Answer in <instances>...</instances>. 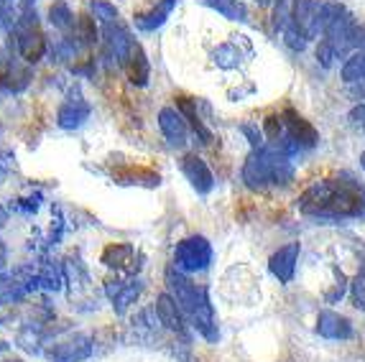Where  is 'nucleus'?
Returning <instances> with one entry per match:
<instances>
[{
  "label": "nucleus",
  "mask_w": 365,
  "mask_h": 362,
  "mask_svg": "<svg viewBox=\"0 0 365 362\" xmlns=\"http://www.w3.org/2000/svg\"><path fill=\"white\" fill-rule=\"evenodd\" d=\"M299 210L312 217H365V189L355 181L322 179L299 197Z\"/></svg>",
  "instance_id": "obj_1"
},
{
  "label": "nucleus",
  "mask_w": 365,
  "mask_h": 362,
  "mask_svg": "<svg viewBox=\"0 0 365 362\" xmlns=\"http://www.w3.org/2000/svg\"><path fill=\"white\" fill-rule=\"evenodd\" d=\"M166 289H169L171 299L179 304V309L192 319V324L197 326V332L207 339V342H217L220 329H217V319H215L207 291L202 289V286L192 284V281L174 266L166 268Z\"/></svg>",
  "instance_id": "obj_2"
},
{
  "label": "nucleus",
  "mask_w": 365,
  "mask_h": 362,
  "mask_svg": "<svg viewBox=\"0 0 365 362\" xmlns=\"http://www.w3.org/2000/svg\"><path fill=\"white\" fill-rule=\"evenodd\" d=\"M243 181L245 187L258 192L266 189L268 184L276 187H289L294 181V166L289 161L287 153H281L279 148H256L243 163Z\"/></svg>",
  "instance_id": "obj_3"
},
{
  "label": "nucleus",
  "mask_w": 365,
  "mask_h": 362,
  "mask_svg": "<svg viewBox=\"0 0 365 362\" xmlns=\"http://www.w3.org/2000/svg\"><path fill=\"white\" fill-rule=\"evenodd\" d=\"M212 263V245L207 242V237L202 235H189L182 242H177L174 250V268H179L182 273H200L207 271Z\"/></svg>",
  "instance_id": "obj_4"
},
{
  "label": "nucleus",
  "mask_w": 365,
  "mask_h": 362,
  "mask_svg": "<svg viewBox=\"0 0 365 362\" xmlns=\"http://www.w3.org/2000/svg\"><path fill=\"white\" fill-rule=\"evenodd\" d=\"M289 16H292L294 26L302 31V36H304L307 41L324 36V31H327L324 16H322V3H319V0H294Z\"/></svg>",
  "instance_id": "obj_5"
},
{
  "label": "nucleus",
  "mask_w": 365,
  "mask_h": 362,
  "mask_svg": "<svg viewBox=\"0 0 365 362\" xmlns=\"http://www.w3.org/2000/svg\"><path fill=\"white\" fill-rule=\"evenodd\" d=\"M358 33H360V26L355 24L353 16L345 11L340 19H335L332 24H329V29L324 31L322 38L335 48L337 59H340V56H345L350 48L358 46Z\"/></svg>",
  "instance_id": "obj_6"
},
{
  "label": "nucleus",
  "mask_w": 365,
  "mask_h": 362,
  "mask_svg": "<svg viewBox=\"0 0 365 362\" xmlns=\"http://www.w3.org/2000/svg\"><path fill=\"white\" fill-rule=\"evenodd\" d=\"M284 118V125H287V135L299 145V148H314L319 143V133H317V128L307 120L304 115H299L294 108H287L281 113Z\"/></svg>",
  "instance_id": "obj_7"
},
{
  "label": "nucleus",
  "mask_w": 365,
  "mask_h": 362,
  "mask_svg": "<svg viewBox=\"0 0 365 362\" xmlns=\"http://www.w3.org/2000/svg\"><path fill=\"white\" fill-rule=\"evenodd\" d=\"M92 355V339L87 334H74L64 342L54 344L46 350V357L51 362H82Z\"/></svg>",
  "instance_id": "obj_8"
},
{
  "label": "nucleus",
  "mask_w": 365,
  "mask_h": 362,
  "mask_svg": "<svg viewBox=\"0 0 365 362\" xmlns=\"http://www.w3.org/2000/svg\"><path fill=\"white\" fill-rule=\"evenodd\" d=\"M182 174L187 176V181L192 184L197 194H210L215 189V176L210 171L207 161L197 153H187L182 158Z\"/></svg>",
  "instance_id": "obj_9"
},
{
  "label": "nucleus",
  "mask_w": 365,
  "mask_h": 362,
  "mask_svg": "<svg viewBox=\"0 0 365 362\" xmlns=\"http://www.w3.org/2000/svg\"><path fill=\"white\" fill-rule=\"evenodd\" d=\"M31 16H26V21L19 24V51L26 61L36 64L41 61V56L46 54V38L43 33L36 29V24H31Z\"/></svg>",
  "instance_id": "obj_10"
},
{
  "label": "nucleus",
  "mask_w": 365,
  "mask_h": 362,
  "mask_svg": "<svg viewBox=\"0 0 365 362\" xmlns=\"http://www.w3.org/2000/svg\"><path fill=\"white\" fill-rule=\"evenodd\" d=\"M299 253H302L299 242H287V245H281V248L271 255V260H268V271L279 278V284H292L294 281Z\"/></svg>",
  "instance_id": "obj_11"
},
{
  "label": "nucleus",
  "mask_w": 365,
  "mask_h": 362,
  "mask_svg": "<svg viewBox=\"0 0 365 362\" xmlns=\"http://www.w3.org/2000/svg\"><path fill=\"white\" fill-rule=\"evenodd\" d=\"M189 123L184 120V115L179 113L177 108H161L158 110V128H161V133L166 135L171 145H177L182 148L187 143V135H189Z\"/></svg>",
  "instance_id": "obj_12"
},
{
  "label": "nucleus",
  "mask_w": 365,
  "mask_h": 362,
  "mask_svg": "<svg viewBox=\"0 0 365 362\" xmlns=\"http://www.w3.org/2000/svg\"><path fill=\"white\" fill-rule=\"evenodd\" d=\"M317 334L324 339H350L353 337V324H350V319L337 314V311L324 309L317 316Z\"/></svg>",
  "instance_id": "obj_13"
},
{
  "label": "nucleus",
  "mask_w": 365,
  "mask_h": 362,
  "mask_svg": "<svg viewBox=\"0 0 365 362\" xmlns=\"http://www.w3.org/2000/svg\"><path fill=\"white\" fill-rule=\"evenodd\" d=\"M90 105H87V100H82V97H69L67 103L61 105L59 113H56V123H59V128H64V130H74V128H79L82 123L90 118Z\"/></svg>",
  "instance_id": "obj_14"
},
{
  "label": "nucleus",
  "mask_w": 365,
  "mask_h": 362,
  "mask_svg": "<svg viewBox=\"0 0 365 362\" xmlns=\"http://www.w3.org/2000/svg\"><path fill=\"white\" fill-rule=\"evenodd\" d=\"M156 316H158V321H161V324L169 329V332H177V334L187 332V324H184L182 309H179V304L174 301L169 294H161L156 299Z\"/></svg>",
  "instance_id": "obj_15"
},
{
  "label": "nucleus",
  "mask_w": 365,
  "mask_h": 362,
  "mask_svg": "<svg viewBox=\"0 0 365 362\" xmlns=\"http://www.w3.org/2000/svg\"><path fill=\"white\" fill-rule=\"evenodd\" d=\"M123 69H125V74H128V79L135 87L148 85L151 64H148V56H146V51L140 48V43H133V48H130V54H128V59H125V64H123Z\"/></svg>",
  "instance_id": "obj_16"
},
{
  "label": "nucleus",
  "mask_w": 365,
  "mask_h": 362,
  "mask_svg": "<svg viewBox=\"0 0 365 362\" xmlns=\"http://www.w3.org/2000/svg\"><path fill=\"white\" fill-rule=\"evenodd\" d=\"M177 8V0H156L151 11H143L135 16V26L140 31H156L166 24V19L171 16V11Z\"/></svg>",
  "instance_id": "obj_17"
},
{
  "label": "nucleus",
  "mask_w": 365,
  "mask_h": 362,
  "mask_svg": "<svg viewBox=\"0 0 365 362\" xmlns=\"http://www.w3.org/2000/svg\"><path fill=\"white\" fill-rule=\"evenodd\" d=\"M177 110L184 115V120L192 125V130H195V133L202 138V143H210V140H212V133H210L207 128H205V123H202L200 113H197V103L192 100V97L179 95L177 97Z\"/></svg>",
  "instance_id": "obj_18"
},
{
  "label": "nucleus",
  "mask_w": 365,
  "mask_h": 362,
  "mask_svg": "<svg viewBox=\"0 0 365 362\" xmlns=\"http://www.w3.org/2000/svg\"><path fill=\"white\" fill-rule=\"evenodd\" d=\"M108 294H110V299L115 301V311H118V314H123V311H125V309H128L130 304L138 299L140 284H138V281H133V284H118V286L110 284Z\"/></svg>",
  "instance_id": "obj_19"
},
{
  "label": "nucleus",
  "mask_w": 365,
  "mask_h": 362,
  "mask_svg": "<svg viewBox=\"0 0 365 362\" xmlns=\"http://www.w3.org/2000/svg\"><path fill=\"white\" fill-rule=\"evenodd\" d=\"M342 82L345 85H358V82H365V48L355 51L345 59L342 64V72H340Z\"/></svg>",
  "instance_id": "obj_20"
},
{
  "label": "nucleus",
  "mask_w": 365,
  "mask_h": 362,
  "mask_svg": "<svg viewBox=\"0 0 365 362\" xmlns=\"http://www.w3.org/2000/svg\"><path fill=\"white\" fill-rule=\"evenodd\" d=\"M103 263L108 268H128L133 263V248L125 245V242H115V245H108L103 250Z\"/></svg>",
  "instance_id": "obj_21"
},
{
  "label": "nucleus",
  "mask_w": 365,
  "mask_h": 362,
  "mask_svg": "<svg viewBox=\"0 0 365 362\" xmlns=\"http://www.w3.org/2000/svg\"><path fill=\"white\" fill-rule=\"evenodd\" d=\"M202 3L225 16L227 21H248V8L243 6V0H202Z\"/></svg>",
  "instance_id": "obj_22"
},
{
  "label": "nucleus",
  "mask_w": 365,
  "mask_h": 362,
  "mask_svg": "<svg viewBox=\"0 0 365 362\" xmlns=\"http://www.w3.org/2000/svg\"><path fill=\"white\" fill-rule=\"evenodd\" d=\"M215 64H217L220 69H237L240 67V48L235 46V43H220L217 48H215Z\"/></svg>",
  "instance_id": "obj_23"
},
{
  "label": "nucleus",
  "mask_w": 365,
  "mask_h": 362,
  "mask_svg": "<svg viewBox=\"0 0 365 362\" xmlns=\"http://www.w3.org/2000/svg\"><path fill=\"white\" fill-rule=\"evenodd\" d=\"M49 21L61 31H69L77 21H74V13L69 11V6L64 0H54V6L49 8Z\"/></svg>",
  "instance_id": "obj_24"
},
{
  "label": "nucleus",
  "mask_w": 365,
  "mask_h": 362,
  "mask_svg": "<svg viewBox=\"0 0 365 362\" xmlns=\"http://www.w3.org/2000/svg\"><path fill=\"white\" fill-rule=\"evenodd\" d=\"M350 301H353L355 309L365 311V263L360 266V271L353 278V284H350Z\"/></svg>",
  "instance_id": "obj_25"
},
{
  "label": "nucleus",
  "mask_w": 365,
  "mask_h": 362,
  "mask_svg": "<svg viewBox=\"0 0 365 362\" xmlns=\"http://www.w3.org/2000/svg\"><path fill=\"white\" fill-rule=\"evenodd\" d=\"M281 29H284V41H287L294 51H302V48L307 46V38L302 36V31L294 26L292 16H287V21H284V26H281Z\"/></svg>",
  "instance_id": "obj_26"
},
{
  "label": "nucleus",
  "mask_w": 365,
  "mask_h": 362,
  "mask_svg": "<svg viewBox=\"0 0 365 362\" xmlns=\"http://www.w3.org/2000/svg\"><path fill=\"white\" fill-rule=\"evenodd\" d=\"M263 130H266V135L271 138V143H279L284 135H287V125H284V118L281 115H268L266 120H263Z\"/></svg>",
  "instance_id": "obj_27"
},
{
  "label": "nucleus",
  "mask_w": 365,
  "mask_h": 362,
  "mask_svg": "<svg viewBox=\"0 0 365 362\" xmlns=\"http://www.w3.org/2000/svg\"><path fill=\"white\" fill-rule=\"evenodd\" d=\"M77 31L82 43H95L98 41V26H95V19L90 16H79L77 19Z\"/></svg>",
  "instance_id": "obj_28"
},
{
  "label": "nucleus",
  "mask_w": 365,
  "mask_h": 362,
  "mask_svg": "<svg viewBox=\"0 0 365 362\" xmlns=\"http://www.w3.org/2000/svg\"><path fill=\"white\" fill-rule=\"evenodd\" d=\"M90 8H92V13H95V19L105 21V24H115L118 21V8L105 3V0H92Z\"/></svg>",
  "instance_id": "obj_29"
},
{
  "label": "nucleus",
  "mask_w": 365,
  "mask_h": 362,
  "mask_svg": "<svg viewBox=\"0 0 365 362\" xmlns=\"http://www.w3.org/2000/svg\"><path fill=\"white\" fill-rule=\"evenodd\" d=\"M317 59H319V64H322V67H332V64H335V59H337L335 48L329 46L324 38H319V46H317Z\"/></svg>",
  "instance_id": "obj_30"
},
{
  "label": "nucleus",
  "mask_w": 365,
  "mask_h": 362,
  "mask_svg": "<svg viewBox=\"0 0 365 362\" xmlns=\"http://www.w3.org/2000/svg\"><path fill=\"white\" fill-rule=\"evenodd\" d=\"M240 133H243L245 138H248V143L253 145V151H256V148H263V135L258 133L256 125H250V123H243V125H240Z\"/></svg>",
  "instance_id": "obj_31"
},
{
  "label": "nucleus",
  "mask_w": 365,
  "mask_h": 362,
  "mask_svg": "<svg viewBox=\"0 0 365 362\" xmlns=\"http://www.w3.org/2000/svg\"><path fill=\"white\" fill-rule=\"evenodd\" d=\"M347 118H350V123H353V125H365V103L355 105Z\"/></svg>",
  "instance_id": "obj_32"
},
{
  "label": "nucleus",
  "mask_w": 365,
  "mask_h": 362,
  "mask_svg": "<svg viewBox=\"0 0 365 362\" xmlns=\"http://www.w3.org/2000/svg\"><path fill=\"white\" fill-rule=\"evenodd\" d=\"M256 3L258 6H274V3L279 6V3H284V0H256Z\"/></svg>",
  "instance_id": "obj_33"
},
{
  "label": "nucleus",
  "mask_w": 365,
  "mask_h": 362,
  "mask_svg": "<svg viewBox=\"0 0 365 362\" xmlns=\"http://www.w3.org/2000/svg\"><path fill=\"white\" fill-rule=\"evenodd\" d=\"M34 3H36V0H24V6H26V8H31Z\"/></svg>",
  "instance_id": "obj_34"
},
{
  "label": "nucleus",
  "mask_w": 365,
  "mask_h": 362,
  "mask_svg": "<svg viewBox=\"0 0 365 362\" xmlns=\"http://www.w3.org/2000/svg\"><path fill=\"white\" fill-rule=\"evenodd\" d=\"M360 163H363V169H365V153H363V156H360Z\"/></svg>",
  "instance_id": "obj_35"
},
{
  "label": "nucleus",
  "mask_w": 365,
  "mask_h": 362,
  "mask_svg": "<svg viewBox=\"0 0 365 362\" xmlns=\"http://www.w3.org/2000/svg\"><path fill=\"white\" fill-rule=\"evenodd\" d=\"M8 362H21V360H8Z\"/></svg>",
  "instance_id": "obj_36"
}]
</instances>
